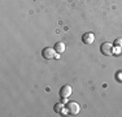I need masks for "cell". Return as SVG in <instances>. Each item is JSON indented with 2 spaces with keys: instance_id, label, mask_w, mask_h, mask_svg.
Listing matches in <instances>:
<instances>
[{
  "instance_id": "1",
  "label": "cell",
  "mask_w": 122,
  "mask_h": 117,
  "mask_svg": "<svg viewBox=\"0 0 122 117\" xmlns=\"http://www.w3.org/2000/svg\"><path fill=\"white\" fill-rule=\"evenodd\" d=\"M65 107H66V109H68L69 115H71V116H77L78 113L81 112V107L77 101H68V103L65 104Z\"/></svg>"
},
{
  "instance_id": "2",
  "label": "cell",
  "mask_w": 122,
  "mask_h": 117,
  "mask_svg": "<svg viewBox=\"0 0 122 117\" xmlns=\"http://www.w3.org/2000/svg\"><path fill=\"white\" fill-rule=\"evenodd\" d=\"M100 51H101V53L105 55V56H112L113 51H114V46L109 42H105L100 46Z\"/></svg>"
},
{
  "instance_id": "3",
  "label": "cell",
  "mask_w": 122,
  "mask_h": 117,
  "mask_svg": "<svg viewBox=\"0 0 122 117\" xmlns=\"http://www.w3.org/2000/svg\"><path fill=\"white\" fill-rule=\"evenodd\" d=\"M56 49L55 48H51V47H46L42 51V56L46 58V60H51V58H53L56 56Z\"/></svg>"
},
{
  "instance_id": "4",
  "label": "cell",
  "mask_w": 122,
  "mask_h": 117,
  "mask_svg": "<svg viewBox=\"0 0 122 117\" xmlns=\"http://www.w3.org/2000/svg\"><path fill=\"white\" fill-rule=\"evenodd\" d=\"M82 42L85 44H92L95 42V35L92 33H85L82 35Z\"/></svg>"
},
{
  "instance_id": "5",
  "label": "cell",
  "mask_w": 122,
  "mask_h": 117,
  "mask_svg": "<svg viewBox=\"0 0 122 117\" xmlns=\"http://www.w3.org/2000/svg\"><path fill=\"white\" fill-rule=\"evenodd\" d=\"M71 92H73L71 87L66 85V86H62V87H61L59 94H60V96H61V98H69V96L71 95Z\"/></svg>"
},
{
  "instance_id": "6",
  "label": "cell",
  "mask_w": 122,
  "mask_h": 117,
  "mask_svg": "<svg viewBox=\"0 0 122 117\" xmlns=\"http://www.w3.org/2000/svg\"><path fill=\"white\" fill-rule=\"evenodd\" d=\"M55 49H56L57 53H64V52H65V49H66L65 43H62V42H57L56 44H55Z\"/></svg>"
},
{
  "instance_id": "7",
  "label": "cell",
  "mask_w": 122,
  "mask_h": 117,
  "mask_svg": "<svg viewBox=\"0 0 122 117\" xmlns=\"http://www.w3.org/2000/svg\"><path fill=\"white\" fill-rule=\"evenodd\" d=\"M64 103H56L55 104V107H53V109H55V112L56 113H61L64 111Z\"/></svg>"
},
{
  "instance_id": "8",
  "label": "cell",
  "mask_w": 122,
  "mask_h": 117,
  "mask_svg": "<svg viewBox=\"0 0 122 117\" xmlns=\"http://www.w3.org/2000/svg\"><path fill=\"white\" fill-rule=\"evenodd\" d=\"M113 46H114V47H121V48H122V38L116 39V43H114Z\"/></svg>"
},
{
  "instance_id": "9",
  "label": "cell",
  "mask_w": 122,
  "mask_h": 117,
  "mask_svg": "<svg viewBox=\"0 0 122 117\" xmlns=\"http://www.w3.org/2000/svg\"><path fill=\"white\" fill-rule=\"evenodd\" d=\"M66 99H68V98H62V100H61V103L66 104V103H68V100H66Z\"/></svg>"
}]
</instances>
